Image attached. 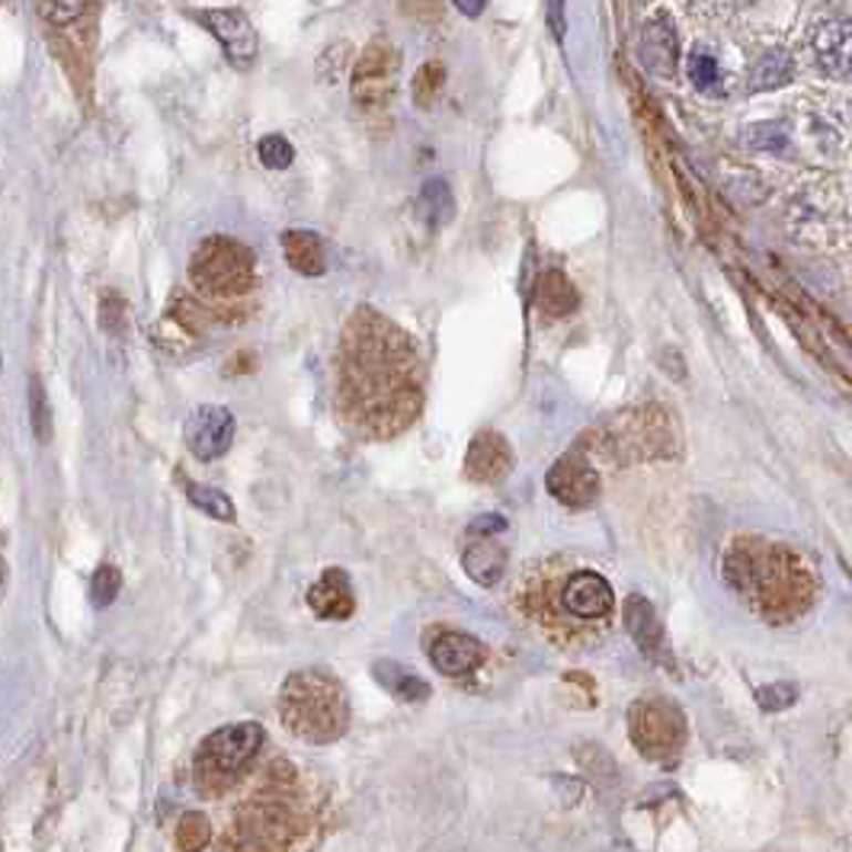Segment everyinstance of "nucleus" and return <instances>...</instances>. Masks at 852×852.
Listing matches in <instances>:
<instances>
[{
	"instance_id": "a878e982",
	"label": "nucleus",
	"mask_w": 852,
	"mask_h": 852,
	"mask_svg": "<svg viewBox=\"0 0 852 852\" xmlns=\"http://www.w3.org/2000/svg\"><path fill=\"white\" fill-rule=\"evenodd\" d=\"M96 0H39V17L52 27H71L84 20Z\"/></svg>"
},
{
	"instance_id": "cd10ccee",
	"label": "nucleus",
	"mask_w": 852,
	"mask_h": 852,
	"mask_svg": "<svg viewBox=\"0 0 852 852\" xmlns=\"http://www.w3.org/2000/svg\"><path fill=\"white\" fill-rule=\"evenodd\" d=\"M30 424L39 443L52 439V407H49V395L35 375L30 378Z\"/></svg>"
},
{
	"instance_id": "5701e85b",
	"label": "nucleus",
	"mask_w": 852,
	"mask_h": 852,
	"mask_svg": "<svg viewBox=\"0 0 852 852\" xmlns=\"http://www.w3.org/2000/svg\"><path fill=\"white\" fill-rule=\"evenodd\" d=\"M186 497L196 510H202L206 517H212L215 522H235L238 519V510L231 503V497L225 490L209 485H196V481H186Z\"/></svg>"
},
{
	"instance_id": "412c9836",
	"label": "nucleus",
	"mask_w": 852,
	"mask_h": 852,
	"mask_svg": "<svg viewBox=\"0 0 852 852\" xmlns=\"http://www.w3.org/2000/svg\"><path fill=\"white\" fill-rule=\"evenodd\" d=\"M794 81V61L782 49H769L750 71V91H779Z\"/></svg>"
},
{
	"instance_id": "473e14b6",
	"label": "nucleus",
	"mask_w": 852,
	"mask_h": 852,
	"mask_svg": "<svg viewBox=\"0 0 852 852\" xmlns=\"http://www.w3.org/2000/svg\"><path fill=\"white\" fill-rule=\"evenodd\" d=\"M686 71H689V81L699 91H708L718 81V61H715V55L708 49H693L689 59H686Z\"/></svg>"
},
{
	"instance_id": "58836bf2",
	"label": "nucleus",
	"mask_w": 852,
	"mask_h": 852,
	"mask_svg": "<svg viewBox=\"0 0 852 852\" xmlns=\"http://www.w3.org/2000/svg\"><path fill=\"white\" fill-rule=\"evenodd\" d=\"M850 578H852V568H850Z\"/></svg>"
},
{
	"instance_id": "c85d7f7f",
	"label": "nucleus",
	"mask_w": 852,
	"mask_h": 852,
	"mask_svg": "<svg viewBox=\"0 0 852 852\" xmlns=\"http://www.w3.org/2000/svg\"><path fill=\"white\" fill-rule=\"evenodd\" d=\"M257 157H260V164L270 167V170H285V167L295 160V148H292V142H289L285 135L273 132V135H263V138H260Z\"/></svg>"
},
{
	"instance_id": "423d86ee",
	"label": "nucleus",
	"mask_w": 852,
	"mask_h": 852,
	"mask_svg": "<svg viewBox=\"0 0 852 852\" xmlns=\"http://www.w3.org/2000/svg\"><path fill=\"white\" fill-rule=\"evenodd\" d=\"M628 725H632L635 747L651 760L676 757L686 740V721H683L679 708L661 696H644L635 702L628 711Z\"/></svg>"
},
{
	"instance_id": "2eb2a0df",
	"label": "nucleus",
	"mask_w": 852,
	"mask_h": 852,
	"mask_svg": "<svg viewBox=\"0 0 852 852\" xmlns=\"http://www.w3.org/2000/svg\"><path fill=\"white\" fill-rule=\"evenodd\" d=\"M622 619H625V628L628 635L635 638L638 651L651 661H664L667 657V647H664V625L657 619V612L651 606L647 596L641 593H628L625 596V606H622Z\"/></svg>"
},
{
	"instance_id": "b1692460",
	"label": "nucleus",
	"mask_w": 852,
	"mask_h": 852,
	"mask_svg": "<svg viewBox=\"0 0 852 852\" xmlns=\"http://www.w3.org/2000/svg\"><path fill=\"white\" fill-rule=\"evenodd\" d=\"M420 212H424L426 225H433V228H439V225H446L453 218L456 199H453L449 183L439 180V177L424 183V189H420Z\"/></svg>"
},
{
	"instance_id": "dca6fc26",
	"label": "nucleus",
	"mask_w": 852,
	"mask_h": 852,
	"mask_svg": "<svg viewBox=\"0 0 852 852\" xmlns=\"http://www.w3.org/2000/svg\"><path fill=\"white\" fill-rule=\"evenodd\" d=\"M308 606L314 609V615L331 619V622L350 619L356 609V596H353V583L346 578V571L328 568L308 590Z\"/></svg>"
},
{
	"instance_id": "1a4fd4ad",
	"label": "nucleus",
	"mask_w": 852,
	"mask_h": 852,
	"mask_svg": "<svg viewBox=\"0 0 852 852\" xmlns=\"http://www.w3.org/2000/svg\"><path fill=\"white\" fill-rule=\"evenodd\" d=\"M397 81V52L392 42L385 39H375L368 42L360 61H356V71H353V96L356 103L363 106H375V103H385L392 91H395Z\"/></svg>"
},
{
	"instance_id": "c756f323",
	"label": "nucleus",
	"mask_w": 852,
	"mask_h": 852,
	"mask_svg": "<svg viewBox=\"0 0 852 852\" xmlns=\"http://www.w3.org/2000/svg\"><path fill=\"white\" fill-rule=\"evenodd\" d=\"M122 590V574L120 568H113V564H103V568H96V574L91 580V600L93 606L106 609L116 603V596H120Z\"/></svg>"
},
{
	"instance_id": "393cba45",
	"label": "nucleus",
	"mask_w": 852,
	"mask_h": 852,
	"mask_svg": "<svg viewBox=\"0 0 852 852\" xmlns=\"http://www.w3.org/2000/svg\"><path fill=\"white\" fill-rule=\"evenodd\" d=\"M212 843V827L199 811H186L177 823V850L202 852Z\"/></svg>"
},
{
	"instance_id": "f03ea898",
	"label": "nucleus",
	"mask_w": 852,
	"mask_h": 852,
	"mask_svg": "<svg viewBox=\"0 0 852 852\" xmlns=\"http://www.w3.org/2000/svg\"><path fill=\"white\" fill-rule=\"evenodd\" d=\"M522 606L551 635L568 641L593 638L606 628L615 615V590L600 571L578 568V571H548L542 583H532L522 593Z\"/></svg>"
},
{
	"instance_id": "6ab92c4d",
	"label": "nucleus",
	"mask_w": 852,
	"mask_h": 852,
	"mask_svg": "<svg viewBox=\"0 0 852 852\" xmlns=\"http://www.w3.org/2000/svg\"><path fill=\"white\" fill-rule=\"evenodd\" d=\"M641 61L661 74V77H669L676 71V61H679V42H676V30L664 23V20H651L644 32H641Z\"/></svg>"
},
{
	"instance_id": "bb28decb",
	"label": "nucleus",
	"mask_w": 852,
	"mask_h": 852,
	"mask_svg": "<svg viewBox=\"0 0 852 852\" xmlns=\"http://www.w3.org/2000/svg\"><path fill=\"white\" fill-rule=\"evenodd\" d=\"M443 84H446V67L439 61H426L414 74V103L420 110H429L436 103V96L443 93Z\"/></svg>"
},
{
	"instance_id": "4be33fe9",
	"label": "nucleus",
	"mask_w": 852,
	"mask_h": 852,
	"mask_svg": "<svg viewBox=\"0 0 852 852\" xmlns=\"http://www.w3.org/2000/svg\"><path fill=\"white\" fill-rule=\"evenodd\" d=\"M536 304L546 314H568V311L578 308V292H574L568 276L558 273V270H548L539 279V285H536Z\"/></svg>"
},
{
	"instance_id": "f704fd0d",
	"label": "nucleus",
	"mask_w": 852,
	"mask_h": 852,
	"mask_svg": "<svg viewBox=\"0 0 852 852\" xmlns=\"http://www.w3.org/2000/svg\"><path fill=\"white\" fill-rule=\"evenodd\" d=\"M503 529H507V519L497 517V513H485V517H478L468 526L471 536H497V532H503Z\"/></svg>"
},
{
	"instance_id": "f3484780",
	"label": "nucleus",
	"mask_w": 852,
	"mask_h": 852,
	"mask_svg": "<svg viewBox=\"0 0 852 852\" xmlns=\"http://www.w3.org/2000/svg\"><path fill=\"white\" fill-rule=\"evenodd\" d=\"M507 564H510V551H507V546H500L493 536H478L471 546L461 551V568L478 586L500 583L507 574Z\"/></svg>"
},
{
	"instance_id": "f257e3e1",
	"label": "nucleus",
	"mask_w": 852,
	"mask_h": 852,
	"mask_svg": "<svg viewBox=\"0 0 852 852\" xmlns=\"http://www.w3.org/2000/svg\"><path fill=\"white\" fill-rule=\"evenodd\" d=\"M814 568L782 542L744 539L725 558V578L737 596L776 625L804 615L814 603Z\"/></svg>"
},
{
	"instance_id": "7c9ffc66",
	"label": "nucleus",
	"mask_w": 852,
	"mask_h": 852,
	"mask_svg": "<svg viewBox=\"0 0 852 852\" xmlns=\"http://www.w3.org/2000/svg\"><path fill=\"white\" fill-rule=\"evenodd\" d=\"M747 145L757 148V152H786L789 148V135L776 122H760V125H754L747 132Z\"/></svg>"
},
{
	"instance_id": "aec40b11",
	"label": "nucleus",
	"mask_w": 852,
	"mask_h": 852,
	"mask_svg": "<svg viewBox=\"0 0 852 852\" xmlns=\"http://www.w3.org/2000/svg\"><path fill=\"white\" fill-rule=\"evenodd\" d=\"M375 679L385 693H392L397 702H426L433 696L429 683L424 676H417L411 667L397 664V661H375Z\"/></svg>"
},
{
	"instance_id": "9b49d317",
	"label": "nucleus",
	"mask_w": 852,
	"mask_h": 852,
	"mask_svg": "<svg viewBox=\"0 0 852 852\" xmlns=\"http://www.w3.org/2000/svg\"><path fill=\"white\" fill-rule=\"evenodd\" d=\"M429 664L443 676H468L485 664V644L468 632H439L429 641Z\"/></svg>"
},
{
	"instance_id": "4468645a",
	"label": "nucleus",
	"mask_w": 852,
	"mask_h": 852,
	"mask_svg": "<svg viewBox=\"0 0 852 852\" xmlns=\"http://www.w3.org/2000/svg\"><path fill=\"white\" fill-rule=\"evenodd\" d=\"M513 465V453L507 446V439L500 433H478L468 446V456H465V475L471 481H481V485H490V481H500Z\"/></svg>"
},
{
	"instance_id": "6e6552de",
	"label": "nucleus",
	"mask_w": 852,
	"mask_h": 852,
	"mask_svg": "<svg viewBox=\"0 0 852 852\" xmlns=\"http://www.w3.org/2000/svg\"><path fill=\"white\" fill-rule=\"evenodd\" d=\"M235 414L221 404H202L196 407L189 417H186V426H183V439H186V449L199 461H215L221 458L231 443H235Z\"/></svg>"
},
{
	"instance_id": "7ed1b4c3",
	"label": "nucleus",
	"mask_w": 852,
	"mask_h": 852,
	"mask_svg": "<svg viewBox=\"0 0 852 852\" xmlns=\"http://www.w3.org/2000/svg\"><path fill=\"white\" fill-rule=\"evenodd\" d=\"M279 718L289 734L308 744H331L350 721L343 686L324 669H299L282 683Z\"/></svg>"
},
{
	"instance_id": "a211bd4d",
	"label": "nucleus",
	"mask_w": 852,
	"mask_h": 852,
	"mask_svg": "<svg viewBox=\"0 0 852 852\" xmlns=\"http://www.w3.org/2000/svg\"><path fill=\"white\" fill-rule=\"evenodd\" d=\"M282 250H285V260L289 267L299 276H324L328 273V243L321 235L308 231V228H292L282 235Z\"/></svg>"
},
{
	"instance_id": "c9c22d12",
	"label": "nucleus",
	"mask_w": 852,
	"mask_h": 852,
	"mask_svg": "<svg viewBox=\"0 0 852 852\" xmlns=\"http://www.w3.org/2000/svg\"><path fill=\"white\" fill-rule=\"evenodd\" d=\"M548 27L554 39H564V0H548Z\"/></svg>"
},
{
	"instance_id": "9d476101",
	"label": "nucleus",
	"mask_w": 852,
	"mask_h": 852,
	"mask_svg": "<svg viewBox=\"0 0 852 852\" xmlns=\"http://www.w3.org/2000/svg\"><path fill=\"white\" fill-rule=\"evenodd\" d=\"M548 490L558 503L571 507V510H580V507H590L600 493V475L596 468L586 461L578 453H568L561 456L546 478Z\"/></svg>"
},
{
	"instance_id": "72a5a7b5",
	"label": "nucleus",
	"mask_w": 852,
	"mask_h": 852,
	"mask_svg": "<svg viewBox=\"0 0 852 852\" xmlns=\"http://www.w3.org/2000/svg\"><path fill=\"white\" fill-rule=\"evenodd\" d=\"M100 324L103 331L113 336H120L125 331V302H122L116 292H106L103 295V304H100Z\"/></svg>"
},
{
	"instance_id": "e433bc0d",
	"label": "nucleus",
	"mask_w": 852,
	"mask_h": 852,
	"mask_svg": "<svg viewBox=\"0 0 852 852\" xmlns=\"http://www.w3.org/2000/svg\"><path fill=\"white\" fill-rule=\"evenodd\" d=\"M458 7V13H465V17H481L487 7V0H453Z\"/></svg>"
},
{
	"instance_id": "f8f14e48",
	"label": "nucleus",
	"mask_w": 852,
	"mask_h": 852,
	"mask_svg": "<svg viewBox=\"0 0 852 852\" xmlns=\"http://www.w3.org/2000/svg\"><path fill=\"white\" fill-rule=\"evenodd\" d=\"M612 443L619 446V453L635 446V449H638V458L657 456L661 449H667L669 443L667 417H664L661 411H654V407L638 411V414H628V417L622 420V426H619V433L612 436Z\"/></svg>"
},
{
	"instance_id": "ddd939ff",
	"label": "nucleus",
	"mask_w": 852,
	"mask_h": 852,
	"mask_svg": "<svg viewBox=\"0 0 852 852\" xmlns=\"http://www.w3.org/2000/svg\"><path fill=\"white\" fill-rule=\"evenodd\" d=\"M811 49L827 77L852 81V23H821Z\"/></svg>"
},
{
	"instance_id": "4c0bfd02",
	"label": "nucleus",
	"mask_w": 852,
	"mask_h": 852,
	"mask_svg": "<svg viewBox=\"0 0 852 852\" xmlns=\"http://www.w3.org/2000/svg\"><path fill=\"white\" fill-rule=\"evenodd\" d=\"M0 583H3V561H0Z\"/></svg>"
},
{
	"instance_id": "20e7f679",
	"label": "nucleus",
	"mask_w": 852,
	"mask_h": 852,
	"mask_svg": "<svg viewBox=\"0 0 852 852\" xmlns=\"http://www.w3.org/2000/svg\"><path fill=\"white\" fill-rule=\"evenodd\" d=\"M267 734L257 721H238L228 728L212 730L196 754V779L206 789H225L231 786L243 769L253 762L257 750L263 747Z\"/></svg>"
},
{
	"instance_id": "0eeeda50",
	"label": "nucleus",
	"mask_w": 852,
	"mask_h": 852,
	"mask_svg": "<svg viewBox=\"0 0 852 852\" xmlns=\"http://www.w3.org/2000/svg\"><path fill=\"white\" fill-rule=\"evenodd\" d=\"M202 30H209L218 39L225 59L231 61L238 71H247L253 67V61L260 55V39H257V30L253 23L247 20L243 10H235V7H221V10H196L189 13Z\"/></svg>"
},
{
	"instance_id": "39448f33",
	"label": "nucleus",
	"mask_w": 852,
	"mask_h": 852,
	"mask_svg": "<svg viewBox=\"0 0 852 852\" xmlns=\"http://www.w3.org/2000/svg\"><path fill=\"white\" fill-rule=\"evenodd\" d=\"M189 276L209 295H241L253 285V253L235 238H209L196 247Z\"/></svg>"
},
{
	"instance_id": "2f4dec72",
	"label": "nucleus",
	"mask_w": 852,
	"mask_h": 852,
	"mask_svg": "<svg viewBox=\"0 0 852 852\" xmlns=\"http://www.w3.org/2000/svg\"><path fill=\"white\" fill-rule=\"evenodd\" d=\"M798 702V686L794 683H766L757 689V705L762 711H786Z\"/></svg>"
}]
</instances>
